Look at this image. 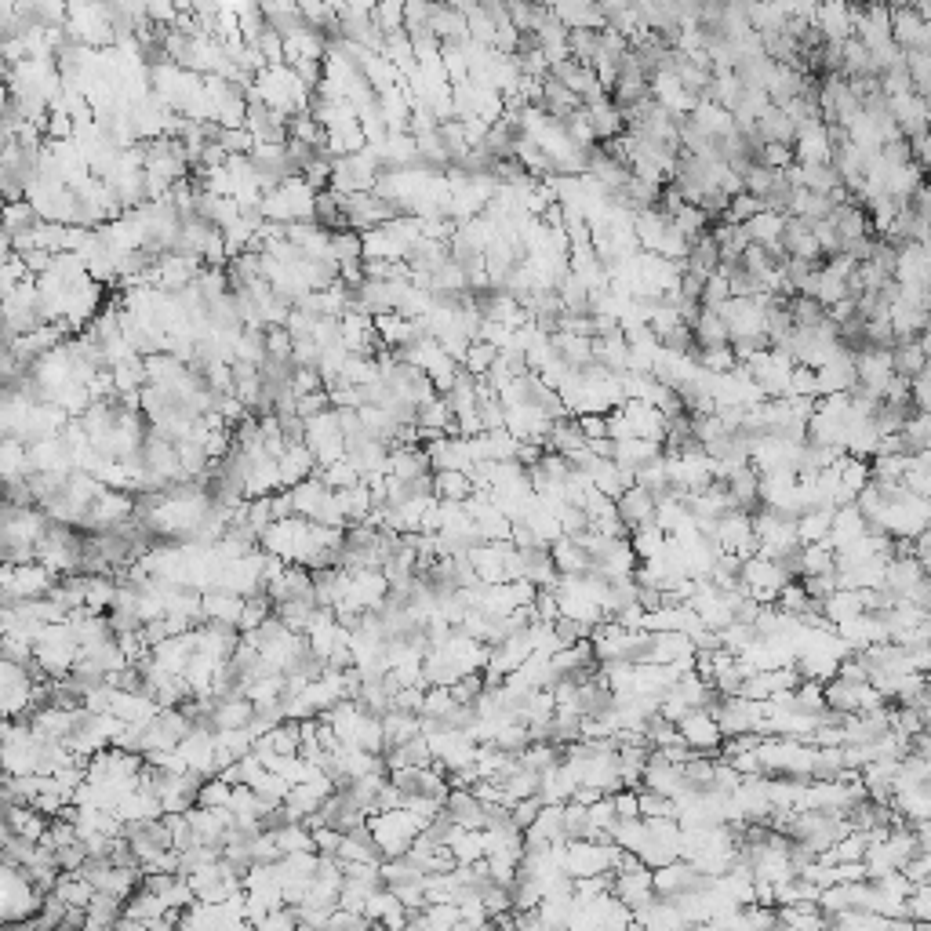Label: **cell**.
<instances>
[{
  "mask_svg": "<svg viewBox=\"0 0 931 931\" xmlns=\"http://www.w3.org/2000/svg\"><path fill=\"white\" fill-rule=\"evenodd\" d=\"M495 361H499V350H495V346H488V342H470L466 361H462V371H470L473 379H484Z\"/></svg>",
  "mask_w": 931,
  "mask_h": 931,
  "instance_id": "obj_10",
  "label": "cell"
},
{
  "mask_svg": "<svg viewBox=\"0 0 931 931\" xmlns=\"http://www.w3.org/2000/svg\"><path fill=\"white\" fill-rule=\"evenodd\" d=\"M782 226H786V219H782V215L761 211L757 219H750L746 226H742V233H746V241H750V244H761V248H768V244H779Z\"/></svg>",
  "mask_w": 931,
  "mask_h": 931,
  "instance_id": "obj_8",
  "label": "cell"
},
{
  "mask_svg": "<svg viewBox=\"0 0 931 931\" xmlns=\"http://www.w3.org/2000/svg\"><path fill=\"white\" fill-rule=\"evenodd\" d=\"M313 455L306 451V444H291V448H284V455L277 459V473H281V488H295V484L310 481L313 477Z\"/></svg>",
  "mask_w": 931,
  "mask_h": 931,
  "instance_id": "obj_3",
  "label": "cell"
},
{
  "mask_svg": "<svg viewBox=\"0 0 931 931\" xmlns=\"http://www.w3.org/2000/svg\"><path fill=\"white\" fill-rule=\"evenodd\" d=\"M790 317H793V328H819V324L826 321V310H822L815 299H808V295H793Z\"/></svg>",
  "mask_w": 931,
  "mask_h": 931,
  "instance_id": "obj_9",
  "label": "cell"
},
{
  "mask_svg": "<svg viewBox=\"0 0 931 931\" xmlns=\"http://www.w3.org/2000/svg\"><path fill=\"white\" fill-rule=\"evenodd\" d=\"M575 422H579L582 430V441H608V419L604 415H575Z\"/></svg>",
  "mask_w": 931,
  "mask_h": 931,
  "instance_id": "obj_14",
  "label": "cell"
},
{
  "mask_svg": "<svg viewBox=\"0 0 931 931\" xmlns=\"http://www.w3.org/2000/svg\"><path fill=\"white\" fill-rule=\"evenodd\" d=\"M582 110H586V121H590V131L597 142H611V139H619V135H626V121H622V113L611 106V99L590 102V106H582Z\"/></svg>",
  "mask_w": 931,
  "mask_h": 931,
  "instance_id": "obj_2",
  "label": "cell"
},
{
  "mask_svg": "<svg viewBox=\"0 0 931 931\" xmlns=\"http://www.w3.org/2000/svg\"><path fill=\"white\" fill-rule=\"evenodd\" d=\"M473 495V481L459 470H441L433 473V499L444 502H466Z\"/></svg>",
  "mask_w": 931,
  "mask_h": 931,
  "instance_id": "obj_7",
  "label": "cell"
},
{
  "mask_svg": "<svg viewBox=\"0 0 931 931\" xmlns=\"http://www.w3.org/2000/svg\"><path fill=\"white\" fill-rule=\"evenodd\" d=\"M757 135H761V142L768 146V142H782V146H793V139H797V124L786 117V113L779 110V106H768V110L757 117Z\"/></svg>",
  "mask_w": 931,
  "mask_h": 931,
  "instance_id": "obj_5",
  "label": "cell"
},
{
  "mask_svg": "<svg viewBox=\"0 0 931 931\" xmlns=\"http://www.w3.org/2000/svg\"><path fill=\"white\" fill-rule=\"evenodd\" d=\"M684 739L699 742V746H710V742H717V728H713L710 717H702V713H688V717H684Z\"/></svg>",
  "mask_w": 931,
  "mask_h": 931,
  "instance_id": "obj_13",
  "label": "cell"
},
{
  "mask_svg": "<svg viewBox=\"0 0 931 931\" xmlns=\"http://www.w3.org/2000/svg\"><path fill=\"white\" fill-rule=\"evenodd\" d=\"M728 299H731L728 281H724L721 273H710V277H706V284H702V295H699L702 310H721Z\"/></svg>",
  "mask_w": 931,
  "mask_h": 931,
  "instance_id": "obj_12",
  "label": "cell"
},
{
  "mask_svg": "<svg viewBox=\"0 0 931 931\" xmlns=\"http://www.w3.org/2000/svg\"><path fill=\"white\" fill-rule=\"evenodd\" d=\"M691 335H695V346L699 350H724L728 346V328H724L721 313L717 310H702L699 321L691 324Z\"/></svg>",
  "mask_w": 931,
  "mask_h": 931,
  "instance_id": "obj_6",
  "label": "cell"
},
{
  "mask_svg": "<svg viewBox=\"0 0 931 931\" xmlns=\"http://www.w3.org/2000/svg\"><path fill=\"white\" fill-rule=\"evenodd\" d=\"M764 211V204L757 201V197H750V193H735L728 201V211H724V222H731V226H746L750 219H757Z\"/></svg>",
  "mask_w": 931,
  "mask_h": 931,
  "instance_id": "obj_11",
  "label": "cell"
},
{
  "mask_svg": "<svg viewBox=\"0 0 931 931\" xmlns=\"http://www.w3.org/2000/svg\"><path fill=\"white\" fill-rule=\"evenodd\" d=\"M0 208H4V201H0Z\"/></svg>",
  "mask_w": 931,
  "mask_h": 931,
  "instance_id": "obj_15",
  "label": "cell"
},
{
  "mask_svg": "<svg viewBox=\"0 0 931 931\" xmlns=\"http://www.w3.org/2000/svg\"><path fill=\"white\" fill-rule=\"evenodd\" d=\"M41 222V215L30 208V201L22 197V201H8L4 208H0V233H8L11 241L15 237H26V233H33V226Z\"/></svg>",
  "mask_w": 931,
  "mask_h": 931,
  "instance_id": "obj_4",
  "label": "cell"
},
{
  "mask_svg": "<svg viewBox=\"0 0 931 931\" xmlns=\"http://www.w3.org/2000/svg\"><path fill=\"white\" fill-rule=\"evenodd\" d=\"M615 513H619V521L626 524V528L637 531V528H644V524H655V499L633 484V488H626L619 499H615Z\"/></svg>",
  "mask_w": 931,
  "mask_h": 931,
  "instance_id": "obj_1",
  "label": "cell"
}]
</instances>
